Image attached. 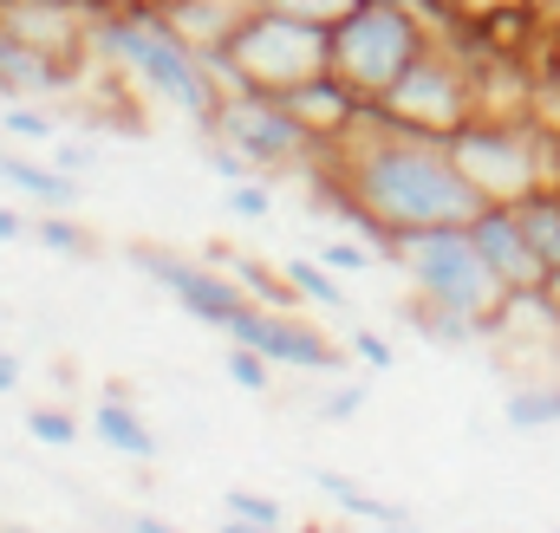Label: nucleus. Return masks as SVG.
Returning <instances> with one entry per match:
<instances>
[{
	"label": "nucleus",
	"mask_w": 560,
	"mask_h": 533,
	"mask_svg": "<svg viewBox=\"0 0 560 533\" xmlns=\"http://www.w3.org/2000/svg\"><path fill=\"white\" fill-rule=\"evenodd\" d=\"M33 241H39L46 254H66V261H85V254H98L92 228H79V222H72V209H46V215L33 222Z\"/></svg>",
	"instance_id": "obj_22"
},
{
	"label": "nucleus",
	"mask_w": 560,
	"mask_h": 533,
	"mask_svg": "<svg viewBox=\"0 0 560 533\" xmlns=\"http://www.w3.org/2000/svg\"><path fill=\"white\" fill-rule=\"evenodd\" d=\"M0 182H7L13 196L39 202V209H79V196H85V182H79L72 169H46V163H33V156H13L7 143H0Z\"/></svg>",
	"instance_id": "obj_15"
},
{
	"label": "nucleus",
	"mask_w": 560,
	"mask_h": 533,
	"mask_svg": "<svg viewBox=\"0 0 560 533\" xmlns=\"http://www.w3.org/2000/svg\"><path fill=\"white\" fill-rule=\"evenodd\" d=\"M131 533H183V528H170V521H156V514H138V521H131Z\"/></svg>",
	"instance_id": "obj_36"
},
{
	"label": "nucleus",
	"mask_w": 560,
	"mask_h": 533,
	"mask_svg": "<svg viewBox=\"0 0 560 533\" xmlns=\"http://www.w3.org/2000/svg\"><path fill=\"white\" fill-rule=\"evenodd\" d=\"M261 7H287V13H306V20H339L352 0H261Z\"/></svg>",
	"instance_id": "obj_32"
},
{
	"label": "nucleus",
	"mask_w": 560,
	"mask_h": 533,
	"mask_svg": "<svg viewBox=\"0 0 560 533\" xmlns=\"http://www.w3.org/2000/svg\"><path fill=\"white\" fill-rule=\"evenodd\" d=\"M92 429H98V442L112 449V455H131V462H156V429L143 423L138 398L125 391V384H112L98 410H92Z\"/></svg>",
	"instance_id": "obj_14"
},
{
	"label": "nucleus",
	"mask_w": 560,
	"mask_h": 533,
	"mask_svg": "<svg viewBox=\"0 0 560 533\" xmlns=\"http://www.w3.org/2000/svg\"><path fill=\"white\" fill-rule=\"evenodd\" d=\"M26 436H33V442H46V449H72V442H79V416H72V410H46V403H39V410H26Z\"/></svg>",
	"instance_id": "obj_25"
},
{
	"label": "nucleus",
	"mask_w": 560,
	"mask_h": 533,
	"mask_svg": "<svg viewBox=\"0 0 560 533\" xmlns=\"http://www.w3.org/2000/svg\"><path fill=\"white\" fill-rule=\"evenodd\" d=\"M346 352H352L359 365H372V371H392V365H398V352H392V339H378V332H365V325H359V332L346 339Z\"/></svg>",
	"instance_id": "obj_31"
},
{
	"label": "nucleus",
	"mask_w": 560,
	"mask_h": 533,
	"mask_svg": "<svg viewBox=\"0 0 560 533\" xmlns=\"http://www.w3.org/2000/svg\"><path fill=\"white\" fill-rule=\"evenodd\" d=\"M365 403H372V391H365V384H359V378H352V384H339V391H326V398L313 403V410H319V416H326V423H346V416H359V410H365Z\"/></svg>",
	"instance_id": "obj_29"
},
{
	"label": "nucleus",
	"mask_w": 560,
	"mask_h": 533,
	"mask_svg": "<svg viewBox=\"0 0 560 533\" xmlns=\"http://www.w3.org/2000/svg\"><path fill=\"white\" fill-rule=\"evenodd\" d=\"M229 209H235V215H248V222H261V215L275 209V196H268V182L242 176V182H229Z\"/></svg>",
	"instance_id": "obj_30"
},
{
	"label": "nucleus",
	"mask_w": 560,
	"mask_h": 533,
	"mask_svg": "<svg viewBox=\"0 0 560 533\" xmlns=\"http://www.w3.org/2000/svg\"><path fill=\"white\" fill-rule=\"evenodd\" d=\"M280 273H287V286L300 293V306H326V312H346V286L332 280V266L319 261V254H313V261L300 254V261H287Z\"/></svg>",
	"instance_id": "obj_21"
},
{
	"label": "nucleus",
	"mask_w": 560,
	"mask_h": 533,
	"mask_svg": "<svg viewBox=\"0 0 560 533\" xmlns=\"http://www.w3.org/2000/svg\"><path fill=\"white\" fill-rule=\"evenodd\" d=\"M13 391H20V358L0 352V398H13Z\"/></svg>",
	"instance_id": "obj_34"
},
{
	"label": "nucleus",
	"mask_w": 560,
	"mask_h": 533,
	"mask_svg": "<svg viewBox=\"0 0 560 533\" xmlns=\"http://www.w3.org/2000/svg\"><path fill=\"white\" fill-rule=\"evenodd\" d=\"M229 514H242L255 528H287V508L275 495H255V488H229Z\"/></svg>",
	"instance_id": "obj_27"
},
{
	"label": "nucleus",
	"mask_w": 560,
	"mask_h": 533,
	"mask_svg": "<svg viewBox=\"0 0 560 533\" xmlns=\"http://www.w3.org/2000/svg\"><path fill=\"white\" fill-rule=\"evenodd\" d=\"M20 235H33L26 215H20V209H0V241H20Z\"/></svg>",
	"instance_id": "obj_33"
},
{
	"label": "nucleus",
	"mask_w": 560,
	"mask_h": 533,
	"mask_svg": "<svg viewBox=\"0 0 560 533\" xmlns=\"http://www.w3.org/2000/svg\"><path fill=\"white\" fill-rule=\"evenodd\" d=\"M0 143H7V131H0Z\"/></svg>",
	"instance_id": "obj_43"
},
{
	"label": "nucleus",
	"mask_w": 560,
	"mask_h": 533,
	"mask_svg": "<svg viewBox=\"0 0 560 533\" xmlns=\"http://www.w3.org/2000/svg\"><path fill=\"white\" fill-rule=\"evenodd\" d=\"M229 345H255L261 358H275L280 371H339L352 352H339L313 319L287 312V306H248L229 325Z\"/></svg>",
	"instance_id": "obj_10"
},
{
	"label": "nucleus",
	"mask_w": 560,
	"mask_h": 533,
	"mask_svg": "<svg viewBox=\"0 0 560 533\" xmlns=\"http://www.w3.org/2000/svg\"><path fill=\"white\" fill-rule=\"evenodd\" d=\"M541 143H548V131H541L535 111H515V118L476 111L463 131L450 137V156H456V169L476 182L482 202H522L528 189L548 182Z\"/></svg>",
	"instance_id": "obj_6"
},
{
	"label": "nucleus",
	"mask_w": 560,
	"mask_h": 533,
	"mask_svg": "<svg viewBox=\"0 0 560 533\" xmlns=\"http://www.w3.org/2000/svg\"><path fill=\"white\" fill-rule=\"evenodd\" d=\"M541 299L555 306V319H560V266H548V273H541Z\"/></svg>",
	"instance_id": "obj_35"
},
{
	"label": "nucleus",
	"mask_w": 560,
	"mask_h": 533,
	"mask_svg": "<svg viewBox=\"0 0 560 533\" xmlns=\"http://www.w3.org/2000/svg\"><path fill=\"white\" fill-rule=\"evenodd\" d=\"M215 533H280V528H255V521H242V514H229V521H222Z\"/></svg>",
	"instance_id": "obj_37"
},
{
	"label": "nucleus",
	"mask_w": 560,
	"mask_h": 533,
	"mask_svg": "<svg viewBox=\"0 0 560 533\" xmlns=\"http://www.w3.org/2000/svg\"><path fill=\"white\" fill-rule=\"evenodd\" d=\"M222 7H235V13H255V7H261V0H222Z\"/></svg>",
	"instance_id": "obj_39"
},
{
	"label": "nucleus",
	"mask_w": 560,
	"mask_h": 533,
	"mask_svg": "<svg viewBox=\"0 0 560 533\" xmlns=\"http://www.w3.org/2000/svg\"><path fill=\"white\" fill-rule=\"evenodd\" d=\"M0 533H26V528H0Z\"/></svg>",
	"instance_id": "obj_41"
},
{
	"label": "nucleus",
	"mask_w": 560,
	"mask_h": 533,
	"mask_svg": "<svg viewBox=\"0 0 560 533\" xmlns=\"http://www.w3.org/2000/svg\"><path fill=\"white\" fill-rule=\"evenodd\" d=\"M469 7H502V0H469Z\"/></svg>",
	"instance_id": "obj_40"
},
{
	"label": "nucleus",
	"mask_w": 560,
	"mask_h": 533,
	"mask_svg": "<svg viewBox=\"0 0 560 533\" xmlns=\"http://www.w3.org/2000/svg\"><path fill=\"white\" fill-rule=\"evenodd\" d=\"M235 280H242V293L255 306H300V293L287 286V273L275 280V266H261V261H235Z\"/></svg>",
	"instance_id": "obj_23"
},
{
	"label": "nucleus",
	"mask_w": 560,
	"mask_h": 533,
	"mask_svg": "<svg viewBox=\"0 0 560 533\" xmlns=\"http://www.w3.org/2000/svg\"><path fill=\"white\" fill-rule=\"evenodd\" d=\"M392 266L411 280V293L443 299V306H463V312H476V319H495V306L509 299L502 280L482 261V248L469 241V222L398 235V241H392Z\"/></svg>",
	"instance_id": "obj_5"
},
{
	"label": "nucleus",
	"mask_w": 560,
	"mask_h": 533,
	"mask_svg": "<svg viewBox=\"0 0 560 533\" xmlns=\"http://www.w3.org/2000/svg\"><path fill=\"white\" fill-rule=\"evenodd\" d=\"M469 241L482 248V261H489V273L502 280V293H535V286H541L548 266H541V254L528 248L515 202H482V209L469 215Z\"/></svg>",
	"instance_id": "obj_11"
},
{
	"label": "nucleus",
	"mask_w": 560,
	"mask_h": 533,
	"mask_svg": "<svg viewBox=\"0 0 560 533\" xmlns=\"http://www.w3.org/2000/svg\"><path fill=\"white\" fill-rule=\"evenodd\" d=\"M170 20L183 26V39H189V46H202V52L215 59L242 13H235V7H222V0H170Z\"/></svg>",
	"instance_id": "obj_18"
},
{
	"label": "nucleus",
	"mask_w": 560,
	"mask_h": 533,
	"mask_svg": "<svg viewBox=\"0 0 560 533\" xmlns=\"http://www.w3.org/2000/svg\"><path fill=\"white\" fill-rule=\"evenodd\" d=\"M378 118L392 131H418V137L450 143V137L476 118V79H469V66L443 39H430L418 59L405 66V79L378 98Z\"/></svg>",
	"instance_id": "obj_7"
},
{
	"label": "nucleus",
	"mask_w": 560,
	"mask_h": 533,
	"mask_svg": "<svg viewBox=\"0 0 560 533\" xmlns=\"http://www.w3.org/2000/svg\"><path fill=\"white\" fill-rule=\"evenodd\" d=\"M0 131H7V137H26V143H52V118H46L33 98H13V105L0 111Z\"/></svg>",
	"instance_id": "obj_26"
},
{
	"label": "nucleus",
	"mask_w": 560,
	"mask_h": 533,
	"mask_svg": "<svg viewBox=\"0 0 560 533\" xmlns=\"http://www.w3.org/2000/svg\"><path fill=\"white\" fill-rule=\"evenodd\" d=\"M535 7H541V20H548V26H560V0H535Z\"/></svg>",
	"instance_id": "obj_38"
},
{
	"label": "nucleus",
	"mask_w": 560,
	"mask_h": 533,
	"mask_svg": "<svg viewBox=\"0 0 560 533\" xmlns=\"http://www.w3.org/2000/svg\"><path fill=\"white\" fill-rule=\"evenodd\" d=\"M326 169L346 182V196L385 222V235H418V228H450V222H469L482 209L476 182L456 169L450 143L418 131H392L378 118V98H372V118L346 143L326 150Z\"/></svg>",
	"instance_id": "obj_1"
},
{
	"label": "nucleus",
	"mask_w": 560,
	"mask_h": 533,
	"mask_svg": "<svg viewBox=\"0 0 560 533\" xmlns=\"http://www.w3.org/2000/svg\"><path fill=\"white\" fill-rule=\"evenodd\" d=\"M555 533H560V528H555Z\"/></svg>",
	"instance_id": "obj_44"
},
{
	"label": "nucleus",
	"mask_w": 560,
	"mask_h": 533,
	"mask_svg": "<svg viewBox=\"0 0 560 533\" xmlns=\"http://www.w3.org/2000/svg\"><path fill=\"white\" fill-rule=\"evenodd\" d=\"M85 46H92V59H105L118 79H131L150 105H170L176 118H189L196 131H209V118H215V105H222V79H215L209 52L183 39V26L170 20V7H156V0L92 7Z\"/></svg>",
	"instance_id": "obj_2"
},
{
	"label": "nucleus",
	"mask_w": 560,
	"mask_h": 533,
	"mask_svg": "<svg viewBox=\"0 0 560 533\" xmlns=\"http://www.w3.org/2000/svg\"><path fill=\"white\" fill-rule=\"evenodd\" d=\"M319 261L332 266V273H365V266L378 261V248L359 241V235H352V241H319Z\"/></svg>",
	"instance_id": "obj_28"
},
{
	"label": "nucleus",
	"mask_w": 560,
	"mask_h": 533,
	"mask_svg": "<svg viewBox=\"0 0 560 533\" xmlns=\"http://www.w3.org/2000/svg\"><path fill=\"white\" fill-rule=\"evenodd\" d=\"M287 105H293V118L319 137L326 150H332V143H346V137L372 118V98H365V92H352L339 72H313L306 85H293V92H287Z\"/></svg>",
	"instance_id": "obj_12"
},
{
	"label": "nucleus",
	"mask_w": 560,
	"mask_h": 533,
	"mask_svg": "<svg viewBox=\"0 0 560 533\" xmlns=\"http://www.w3.org/2000/svg\"><path fill=\"white\" fill-rule=\"evenodd\" d=\"M156 7H170V0H156Z\"/></svg>",
	"instance_id": "obj_42"
},
{
	"label": "nucleus",
	"mask_w": 560,
	"mask_h": 533,
	"mask_svg": "<svg viewBox=\"0 0 560 533\" xmlns=\"http://www.w3.org/2000/svg\"><path fill=\"white\" fill-rule=\"evenodd\" d=\"M502 416H509V429H522V436L555 429V423H560V378L515 384V391H509V403H502Z\"/></svg>",
	"instance_id": "obj_19"
},
{
	"label": "nucleus",
	"mask_w": 560,
	"mask_h": 533,
	"mask_svg": "<svg viewBox=\"0 0 560 533\" xmlns=\"http://www.w3.org/2000/svg\"><path fill=\"white\" fill-rule=\"evenodd\" d=\"M313 482H319V495H332L352 521H372V528H392V521H411L398 501H378V495H365L352 475H339V469H313Z\"/></svg>",
	"instance_id": "obj_20"
},
{
	"label": "nucleus",
	"mask_w": 560,
	"mask_h": 533,
	"mask_svg": "<svg viewBox=\"0 0 560 533\" xmlns=\"http://www.w3.org/2000/svg\"><path fill=\"white\" fill-rule=\"evenodd\" d=\"M72 85H79V59H59V52L0 26V98H33L39 105V98H59Z\"/></svg>",
	"instance_id": "obj_13"
},
{
	"label": "nucleus",
	"mask_w": 560,
	"mask_h": 533,
	"mask_svg": "<svg viewBox=\"0 0 560 533\" xmlns=\"http://www.w3.org/2000/svg\"><path fill=\"white\" fill-rule=\"evenodd\" d=\"M131 261H138V273H150V286H163V293H170L196 325H209V332H229V325L255 306L235 273L183 261V254H170V248H131Z\"/></svg>",
	"instance_id": "obj_9"
},
{
	"label": "nucleus",
	"mask_w": 560,
	"mask_h": 533,
	"mask_svg": "<svg viewBox=\"0 0 560 533\" xmlns=\"http://www.w3.org/2000/svg\"><path fill=\"white\" fill-rule=\"evenodd\" d=\"M515 215H522V235H528V248L541 254V266H560V182L528 189V196L515 202Z\"/></svg>",
	"instance_id": "obj_17"
},
{
	"label": "nucleus",
	"mask_w": 560,
	"mask_h": 533,
	"mask_svg": "<svg viewBox=\"0 0 560 533\" xmlns=\"http://www.w3.org/2000/svg\"><path fill=\"white\" fill-rule=\"evenodd\" d=\"M202 137L235 143L255 169H275V176H306L326 156V143L306 131L293 118V105L275 98V92H222V105H215V118H209Z\"/></svg>",
	"instance_id": "obj_8"
},
{
	"label": "nucleus",
	"mask_w": 560,
	"mask_h": 533,
	"mask_svg": "<svg viewBox=\"0 0 560 533\" xmlns=\"http://www.w3.org/2000/svg\"><path fill=\"white\" fill-rule=\"evenodd\" d=\"M423 46L430 26L405 0H352L339 20H326V72H339L365 98H385Z\"/></svg>",
	"instance_id": "obj_4"
},
{
	"label": "nucleus",
	"mask_w": 560,
	"mask_h": 533,
	"mask_svg": "<svg viewBox=\"0 0 560 533\" xmlns=\"http://www.w3.org/2000/svg\"><path fill=\"white\" fill-rule=\"evenodd\" d=\"M275 358H261V352H255V345H229V378H235V391H255V398H261V391H275Z\"/></svg>",
	"instance_id": "obj_24"
},
{
	"label": "nucleus",
	"mask_w": 560,
	"mask_h": 533,
	"mask_svg": "<svg viewBox=\"0 0 560 533\" xmlns=\"http://www.w3.org/2000/svg\"><path fill=\"white\" fill-rule=\"evenodd\" d=\"M405 325L418 339H430V345H443V352H463V345H482L489 339V319H476L463 306H443V299H423V293L405 299Z\"/></svg>",
	"instance_id": "obj_16"
},
{
	"label": "nucleus",
	"mask_w": 560,
	"mask_h": 533,
	"mask_svg": "<svg viewBox=\"0 0 560 533\" xmlns=\"http://www.w3.org/2000/svg\"><path fill=\"white\" fill-rule=\"evenodd\" d=\"M209 66L222 79V92L287 98L293 85L326 72V20H306V13H287V7H255V13L235 20V33L222 39V52Z\"/></svg>",
	"instance_id": "obj_3"
}]
</instances>
